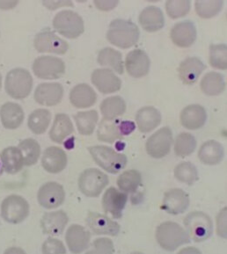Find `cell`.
I'll return each instance as SVG.
<instances>
[{"label": "cell", "instance_id": "48", "mask_svg": "<svg viewBox=\"0 0 227 254\" xmlns=\"http://www.w3.org/2000/svg\"><path fill=\"white\" fill-rule=\"evenodd\" d=\"M118 1H94V4L101 11H110L116 7Z\"/></svg>", "mask_w": 227, "mask_h": 254}, {"label": "cell", "instance_id": "44", "mask_svg": "<svg viewBox=\"0 0 227 254\" xmlns=\"http://www.w3.org/2000/svg\"><path fill=\"white\" fill-rule=\"evenodd\" d=\"M190 1H167L166 10L167 14L172 19H178L187 15L190 11Z\"/></svg>", "mask_w": 227, "mask_h": 254}, {"label": "cell", "instance_id": "13", "mask_svg": "<svg viewBox=\"0 0 227 254\" xmlns=\"http://www.w3.org/2000/svg\"><path fill=\"white\" fill-rule=\"evenodd\" d=\"M85 223L94 235L116 237L119 234L121 230L119 223L97 212H89L85 217Z\"/></svg>", "mask_w": 227, "mask_h": 254}, {"label": "cell", "instance_id": "38", "mask_svg": "<svg viewBox=\"0 0 227 254\" xmlns=\"http://www.w3.org/2000/svg\"><path fill=\"white\" fill-rule=\"evenodd\" d=\"M17 147L23 157L24 166H32L37 163L41 156V146L35 139H25Z\"/></svg>", "mask_w": 227, "mask_h": 254}, {"label": "cell", "instance_id": "7", "mask_svg": "<svg viewBox=\"0 0 227 254\" xmlns=\"http://www.w3.org/2000/svg\"><path fill=\"white\" fill-rule=\"evenodd\" d=\"M28 215L29 204L20 195H8L1 203V216L7 223L19 224L27 219Z\"/></svg>", "mask_w": 227, "mask_h": 254}, {"label": "cell", "instance_id": "10", "mask_svg": "<svg viewBox=\"0 0 227 254\" xmlns=\"http://www.w3.org/2000/svg\"><path fill=\"white\" fill-rule=\"evenodd\" d=\"M173 143V133L168 127H164L151 135L146 143L147 154L153 158L166 157Z\"/></svg>", "mask_w": 227, "mask_h": 254}, {"label": "cell", "instance_id": "34", "mask_svg": "<svg viewBox=\"0 0 227 254\" xmlns=\"http://www.w3.org/2000/svg\"><path fill=\"white\" fill-rule=\"evenodd\" d=\"M97 61L100 65L110 67L118 74H123L124 72L123 56L119 51L112 48H105L100 50Z\"/></svg>", "mask_w": 227, "mask_h": 254}, {"label": "cell", "instance_id": "22", "mask_svg": "<svg viewBox=\"0 0 227 254\" xmlns=\"http://www.w3.org/2000/svg\"><path fill=\"white\" fill-rule=\"evenodd\" d=\"M68 222L69 218L64 210L48 212L41 219V228L44 234L55 237L61 235Z\"/></svg>", "mask_w": 227, "mask_h": 254}, {"label": "cell", "instance_id": "32", "mask_svg": "<svg viewBox=\"0 0 227 254\" xmlns=\"http://www.w3.org/2000/svg\"><path fill=\"white\" fill-rule=\"evenodd\" d=\"M120 122L117 119H103L100 121L97 131V138L100 142L113 143L116 140L123 138L120 130Z\"/></svg>", "mask_w": 227, "mask_h": 254}, {"label": "cell", "instance_id": "36", "mask_svg": "<svg viewBox=\"0 0 227 254\" xmlns=\"http://www.w3.org/2000/svg\"><path fill=\"white\" fill-rule=\"evenodd\" d=\"M74 119L80 135H91L98 124L99 116L95 110H89L78 112L76 115H74Z\"/></svg>", "mask_w": 227, "mask_h": 254}, {"label": "cell", "instance_id": "40", "mask_svg": "<svg viewBox=\"0 0 227 254\" xmlns=\"http://www.w3.org/2000/svg\"><path fill=\"white\" fill-rule=\"evenodd\" d=\"M197 148V140L194 135L183 132L176 136L174 142V153L180 158L192 154Z\"/></svg>", "mask_w": 227, "mask_h": 254}, {"label": "cell", "instance_id": "6", "mask_svg": "<svg viewBox=\"0 0 227 254\" xmlns=\"http://www.w3.org/2000/svg\"><path fill=\"white\" fill-rule=\"evenodd\" d=\"M53 27L60 35L69 39L77 38L85 31L83 19L71 10L58 12L53 19Z\"/></svg>", "mask_w": 227, "mask_h": 254}, {"label": "cell", "instance_id": "35", "mask_svg": "<svg viewBox=\"0 0 227 254\" xmlns=\"http://www.w3.org/2000/svg\"><path fill=\"white\" fill-rule=\"evenodd\" d=\"M51 121V114L49 110L39 108L32 112L27 121V126L35 135H42L46 132Z\"/></svg>", "mask_w": 227, "mask_h": 254}, {"label": "cell", "instance_id": "26", "mask_svg": "<svg viewBox=\"0 0 227 254\" xmlns=\"http://www.w3.org/2000/svg\"><path fill=\"white\" fill-rule=\"evenodd\" d=\"M24 111L17 103L6 102L0 108L1 123L7 129H16L22 124L24 121Z\"/></svg>", "mask_w": 227, "mask_h": 254}, {"label": "cell", "instance_id": "11", "mask_svg": "<svg viewBox=\"0 0 227 254\" xmlns=\"http://www.w3.org/2000/svg\"><path fill=\"white\" fill-rule=\"evenodd\" d=\"M34 46L39 53L64 55L69 50L68 43L58 37L54 32L51 31L49 28H45L35 35Z\"/></svg>", "mask_w": 227, "mask_h": 254}, {"label": "cell", "instance_id": "43", "mask_svg": "<svg viewBox=\"0 0 227 254\" xmlns=\"http://www.w3.org/2000/svg\"><path fill=\"white\" fill-rule=\"evenodd\" d=\"M223 5V1H197L195 3L197 15L203 19H210L217 15Z\"/></svg>", "mask_w": 227, "mask_h": 254}, {"label": "cell", "instance_id": "5", "mask_svg": "<svg viewBox=\"0 0 227 254\" xmlns=\"http://www.w3.org/2000/svg\"><path fill=\"white\" fill-rule=\"evenodd\" d=\"M184 225L189 239L194 242L206 241L212 235L213 223L211 217L204 212L193 211L185 217Z\"/></svg>", "mask_w": 227, "mask_h": 254}, {"label": "cell", "instance_id": "51", "mask_svg": "<svg viewBox=\"0 0 227 254\" xmlns=\"http://www.w3.org/2000/svg\"><path fill=\"white\" fill-rule=\"evenodd\" d=\"M18 4V1H0V9L10 10L15 7Z\"/></svg>", "mask_w": 227, "mask_h": 254}, {"label": "cell", "instance_id": "39", "mask_svg": "<svg viewBox=\"0 0 227 254\" xmlns=\"http://www.w3.org/2000/svg\"><path fill=\"white\" fill-rule=\"evenodd\" d=\"M142 183V175L137 170H129L123 172L117 179V186L121 191L134 192Z\"/></svg>", "mask_w": 227, "mask_h": 254}, {"label": "cell", "instance_id": "9", "mask_svg": "<svg viewBox=\"0 0 227 254\" xmlns=\"http://www.w3.org/2000/svg\"><path fill=\"white\" fill-rule=\"evenodd\" d=\"M33 71L41 79H58L66 72V64L60 58L43 56L34 61Z\"/></svg>", "mask_w": 227, "mask_h": 254}, {"label": "cell", "instance_id": "47", "mask_svg": "<svg viewBox=\"0 0 227 254\" xmlns=\"http://www.w3.org/2000/svg\"><path fill=\"white\" fill-rule=\"evenodd\" d=\"M227 208H224L217 216V234L222 239H227Z\"/></svg>", "mask_w": 227, "mask_h": 254}, {"label": "cell", "instance_id": "41", "mask_svg": "<svg viewBox=\"0 0 227 254\" xmlns=\"http://www.w3.org/2000/svg\"><path fill=\"white\" fill-rule=\"evenodd\" d=\"M174 176L178 181L190 186L198 180V172L192 163L182 162L174 168Z\"/></svg>", "mask_w": 227, "mask_h": 254}, {"label": "cell", "instance_id": "45", "mask_svg": "<svg viewBox=\"0 0 227 254\" xmlns=\"http://www.w3.org/2000/svg\"><path fill=\"white\" fill-rule=\"evenodd\" d=\"M92 250L89 251L88 254H113L115 252L114 243L110 239L100 238L92 242Z\"/></svg>", "mask_w": 227, "mask_h": 254}, {"label": "cell", "instance_id": "4", "mask_svg": "<svg viewBox=\"0 0 227 254\" xmlns=\"http://www.w3.org/2000/svg\"><path fill=\"white\" fill-rule=\"evenodd\" d=\"M33 77L23 68H15L8 72L4 81V89L8 95L15 100H23L30 94Z\"/></svg>", "mask_w": 227, "mask_h": 254}, {"label": "cell", "instance_id": "20", "mask_svg": "<svg viewBox=\"0 0 227 254\" xmlns=\"http://www.w3.org/2000/svg\"><path fill=\"white\" fill-rule=\"evenodd\" d=\"M197 28L192 21L185 20L173 26L170 36L176 46L180 48H189L197 40Z\"/></svg>", "mask_w": 227, "mask_h": 254}, {"label": "cell", "instance_id": "18", "mask_svg": "<svg viewBox=\"0 0 227 254\" xmlns=\"http://www.w3.org/2000/svg\"><path fill=\"white\" fill-rule=\"evenodd\" d=\"M90 232L79 224L71 225L66 231V244L69 250L74 254L85 252L90 246Z\"/></svg>", "mask_w": 227, "mask_h": 254}, {"label": "cell", "instance_id": "31", "mask_svg": "<svg viewBox=\"0 0 227 254\" xmlns=\"http://www.w3.org/2000/svg\"><path fill=\"white\" fill-rule=\"evenodd\" d=\"M0 157L3 169L7 174H18L23 168V157L18 147L10 146L5 148L1 152Z\"/></svg>", "mask_w": 227, "mask_h": 254}, {"label": "cell", "instance_id": "1", "mask_svg": "<svg viewBox=\"0 0 227 254\" xmlns=\"http://www.w3.org/2000/svg\"><path fill=\"white\" fill-rule=\"evenodd\" d=\"M107 39L115 46L121 49H129L139 42V27L131 20L115 19L109 24Z\"/></svg>", "mask_w": 227, "mask_h": 254}, {"label": "cell", "instance_id": "25", "mask_svg": "<svg viewBox=\"0 0 227 254\" xmlns=\"http://www.w3.org/2000/svg\"><path fill=\"white\" fill-rule=\"evenodd\" d=\"M96 100V93L87 84L75 85L70 93V101L74 108H90L95 104Z\"/></svg>", "mask_w": 227, "mask_h": 254}, {"label": "cell", "instance_id": "33", "mask_svg": "<svg viewBox=\"0 0 227 254\" xmlns=\"http://www.w3.org/2000/svg\"><path fill=\"white\" fill-rule=\"evenodd\" d=\"M202 92L209 96H217L224 93L226 89V82L222 74L218 72H209L201 81Z\"/></svg>", "mask_w": 227, "mask_h": 254}, {"label": "cell", "instance_id": "27", "mask_svg": "<svg viewBox=\"0 0 227 254\" xmlns=\"http://www.w3.org/2000/svg\"><path fill=\"white\" fill-rule=\"evenodd\" d=\"M139 19L143 29L147 32L158 31L165 25L163 12L159 8L153 5L145 8L140 13Z\"/></svg>", "mask_w": 227, "mask_h": 254}, {"label": "cell", "instance_id": "30", "mask_svg": "<svg viewBox=\"0 0 227 254\" xmlns=\"http://www.w3.org/2000/svg\"><path fill=\"white\" fill-rule=\"evenodd\" d=\"M161 120V114L153 107H145L139 109L136 116L138 127L143 133L153 130L160 124Z\"/></svg>", "mask_w": 227, "mask_h": 254}, {"label": "cell", "instance_id": "29", "mask_svg": "<svg viewBox=\"0 0 227 254\" xmlns=\"http://www.w3.org/2000/svg\"><path fill=\"white\" fill-rule=\"evenodd\" d=\"M225 150L221 143L210 140L203 143L198 151V158L204 165L215 166L223 160Z\"/></svg>", "mask_w": 227, "mask_h": 254}, {"label": "cell", "instance_id": "53", "mask_svg": "<svg viewBox=\"0 0 227 254\" xmlns=\"http://www.w3.org/2000/svg\"><path fill=\"white\" fill-rule=\"evenodd\" d=\"M1 86H2V75L0 73V90H1Z\"/></svg>", "mask_w": 227, "mask_h": 254}, {"label": "cell", "instance_id": "50", "mask_svg": "<svg viewBox=\"0 0 227 254\" xmlns=\"http://www.w3.org/2000/svg\"><path fill=\"white\" fill-rule=\"evenodd\" d=\"M43 4L49 8V9H51V10L58 9L61 5H74L72 2H68V1H66V2L59 1V2H57V3L56 2H43Z\"/></svg>", "mask_w": 227, "mask_h": 254}, {"label": "cell", "instance_id": "49", "mask_svg": "<svg viewBox=\"0 0 227 254\" xmlns=\"http://www.w3.org/2000/svg\"><path fill=\"white\" fill-rule=\"evenodd\" d=\"M120 130L123 135H130L132 131L135 130V124L130 121L121 122Z\"/></svg>", "mask_w": 227, "mask_h": 254}, {"label": "cell", "instance_id": "17", "mask_svg": "<svg viewBox=\"0 0 227 254\" xmlns=\"http://www.w3.org/2000/svg\"><path fill=\"white\" fill-rule=\"evenodd\" d=\"M92 83L103 94L116 93L122 87L121 79L109 69H95L92 74Z\"/></svg>", "mask_w": 227, "mask_h": 254}, {"label": "cell", "instance_id": "42", "mask_svg": "<svg viewBox=\"0 0 227 254\" xmlns=\"http://www.w3.org/2000/svg\"><path fill=\"white\" fill-rule=\"evenodd\" d=\"M227 44H212L210 46V64L219 69H227Z\"/></svg>", "mask_w": 227, "mask_h": 254}, {"label": "cell", "instance_id": "2", "mask_svg": "<svg viewBox=\"0 0 227 254\" xmlns=\"http://www.w3.org/2000/svg\"><path fill=\"white\" fill-rule=\"evenodd\" d=\"M156 239L162 249L168 252H173L181 246L190 243L186 230L173 222L159 224L156 230Z\"/></svg>", "mask_w": 227, "mask_h": 254}, {"label": "cell", "instance_id": "16", "mask_svg": "<svg viewBox=\"0 0 227 254\" xmlns=\"http://www.w3.org/2000/svg\"><path fill=\"white\" fill-rule=\"evenodd\" d=\"M189 206V197L181 189H170L165 192L161 208L171 215H180L184 213Z\"/></svg>", "mask_w": 227, "mask_h": 254}, {"label": "cell", "instance_id": "14", "mask_svg": "<svg viewBox=\"0 0 227 254\" xmlns=\"http://www.w3.org/2000/svg\"><path fill=\"white\" fill-rule=\"evenodd\" d=\"M127 200L126 192H121L112 187L105 192L102 198V208L106 214L116 219H120L123 216V209L125 208Z\"/></svg>", "mask_w": 227, "mask_h": 254}, {"label": "cell", "instance_id": "12", "mask_svg": "<svg viewBox=\"0 0 227 254\" xmlns=\"http://www.w3.org/2000/svg\"><path fill=\"white\" fill-rule=\"evenodd\" d=\"M39 204L47 209H54L60 207L66 200L64 187L59 183L47 182L39 189L37 194Z\"/></svg>", "mask_w": 227, "mask_h": 254}, {"label": "cell", "instance_id": "52", "mask_svg": "<svg viewBox=\"0 0 227 254\" xmlns=\"http://www.w3.org/2000/svg\"><path fill=\"white\" fill-rule=\"evenodd\" d=\"M181 253H196V254H200V252L199 251L197 250V249H194V248H192V249H189V248H188V249H185V250H181V252H180V254H181Z\"/></svg>", "mask_w": 227, "mask_h": 254}, {"label": "cell", "instance_id": "24", "mask_svg": "<svg viewBox=\"0 0 227 254\" xmlns=\"http://www.w3.org/2000/svg\"><path fill=\"white\" fill-rule=\"evenodd\" d=\"M205 68L206 66L199 58H186L178 68L179 77L185 85H194Z\"/></svg>", "mask_w": 227, "mask_h": 254}, {"label": "cell", "instance_id": "8", "mask_svg": "<svg viewBox=\"0 0 227 254\" xmlns=\"http://www.w3.org/2000/svg\"><path fill=\"white\" fill-rule=\"evenodd\" d=\"M108 177L100 170L90 168L82 172L78 178V189L85 196L95 198L108 185Z\"/></svg>", "mask_w": 227, "mask_h": 254}, {"label": "cell", "instance_id": "46", "mask_svg": "<svg viewBox=\"0 0 227 254\" xmlns=\"http://www.w3.org/2000/svg\"><path fill=\"white\" fill-rule=\"evenodd\" d=\"M42 252L44 254H66V249L62 241L54 238H50L43 243Z\"/></svg>", "mask_w": 227, "mask_h": 254}, {"label": "cell", "instance_id": "28", "mask_svg": "<svg viewBox=\"0 0 227 254\" xmlns=\"http://www.w3.org/2000/svg\"><path fill=\"white\" fill-rule=\"evenodd\" d=\"M74 132V124L66 114H58L50 131V137L54 143H64L68 136Z\"/></svg>", "mask_w": 227, "mask_h": 254}, {"label": "cell", "instance_id": "37", "mask_svg": "<svg viewBox=\"0 0 227 254\" xmlns=\"http://www.w3.org/2000/svg\"><path fill=\"white\" fill-rule=\"evenodd\" d=\"M126 111V103L122 97L107 98L100 104V112L105 119H116Z\"/></svg>", "mask_w": 227, "mask_h": 254}, {"label": "cell", "instance_id": "21", "mask_svg": "<svg viewBox=\"0 0 227 254\" xmlns=\"http://www.w3.org/2000/svg\"><path fill=\"white\" fill-rule=\"evenodd\" d=\"M67 155L59 147L50 146L43 152L42 166L50 174H57L63 172L67 166Z\"/></svg>", "mask_w": 227, "mask_h": 254}, {"label": "cell", "instance_id": "19", "mask_svg": "<svg viewBox=\"0 0 227 254\" xmlns=\"http://www.w3.org/2000/svg\"><path fill=\"white\" fill-rule=\"evenodd\" d=\"M150 66V58L144 50H132L127 55L125 67L131 77L139 78L147 76L149 73Z\"/></svg>", "mask_w": 227, "mask_h": 254}, {"label": "cell", "instance_id": "23", "mask_svg": "<svg viewBox=\"0 0 227 254\" xmlns=\"http://www.w3.org/2000/svg\"><path fill=\"white\" fill-rule=\"evenodd\" d=\"M206 119V110L204 107L197 104L186 107L180 116L181 125L189 130H196L204 127Z\"/></svg>", "mask_w": 227, "mask_h": 254}, {"label": "cell", "instance_id": "3", "mask_svg": "<svg viewBox=\"0 0 227 254\" xmlns=\"http://www.w3.org/2000/svg\"><path fill=\"white\" fill-rule=\"evenodd\" d=\"M88 151L97 165L109 174H119L127 165V157L110 147L95 145L88 147Z\"/></svg>", "mask_w": 227, "mask_h": 254}, {"label": "cell", "instance_id": "15", "mask_svg": "<svg viewBox=\"0 0 227 254\" xmlns=\"http://www.w3.org/2000/svg\"><path fill=\"white\" fill-rule=\"evenodd\" d=\"M64 97V87L59 83H43L35 89V101L45 107H54L59 104Z\"/></svg>", "mask_w": 227, "mask_h": 254}]
</instances>
